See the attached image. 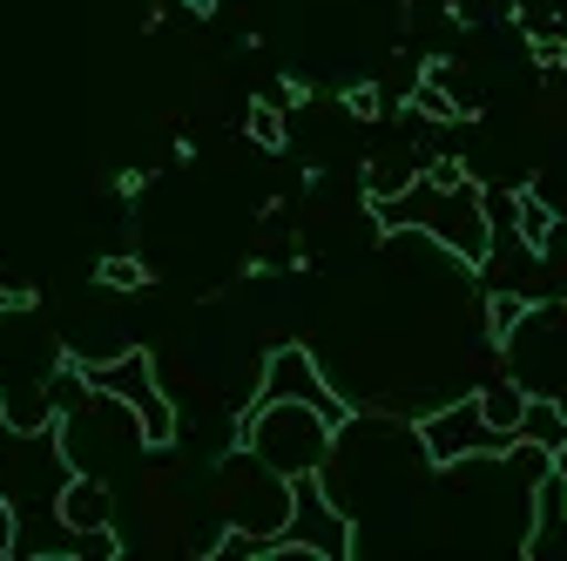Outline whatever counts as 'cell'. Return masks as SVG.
I'll use <instances>...</instances> for the list:
<instances>
[{"label": "cell", "instance_id": "obj_7", "mask_svg": "<svg viewBox=\"0 0 567 561\" xmlns=\"http://www.w3.org/2000/svg\"><path fill=\"white\" fill-rule=\"evenodd\" d=\"M270 548H305V554H318V561H344V554H351V514L331 501L324 473H298V480H291V521H284V534H277ZM270 548H264V554H270Z\"/></svg>", "mask_w": 567, "mask_h": 561}, {"label": "cell", "instance_id": "obj_17", "mask_svg": "<svg viewBox=\"0 0 567 561\" xmlns=\"http://www.w3.org/2000/svg\"><path fill=\"white\" fill-rule=\"evenodd\" d=\"M142 277H150V271H142L135 257H102V285H109V292H135Z\"/></svg>", "mask_w": 567, "mask_h": 561}, {"label": "cell", "instance_id": "obj_12", "mask_svg": "<svg viewBox=\"0 0 567 561\" xmlns=\"http://www.w3.org/2000/svg\"><path fill=\"white\" fill-rule=\"evenodd\" d=\"M520 440H527V447H540V453H560V447H567V412H560L554 399H534V392H527Z\"/></svg>", "mask_w": 567, "mask_h": 561}, {"label": "cell", "instance_id": "obj_3", "mask_svg": "<svg viewBox=\"0 0 567 561\" xmlns=\"http://www.w3.org/2000/svg\"><path fill=\"white\" fill-rule=\"evenodd\" d=\"M331 440H338V427H331L318 406H305V399H250V412L237 419V447H250L284 480L324 473Z\"/></svg>", "mask_w": 567, "mask_h": 561}, {"label": "cell", "instance_id": "obj_6", "mask_svg": "<svg viewBox=\"0 0 567 561\" xmlns=\"http://www.w3.org/2000/svg\"><path fill=\"white\" fill-rule=\"evenodd\" d=\"M217 480H224V514H230V528H244V534H257L270 548L284 534V521H291V480H284L277 467H264L250 447H237Z\"/></svg>", "mask_w": 567, "mask_h": 561}, {"label": "cell", "instance_id": "obj_5", "mask_svg": "<svg viewBox=\"0 0 567 561\" xmlns=\"http://www.w3.org/2000/svg\"><path fill=\"white\" fill-rule=\"evenodd\" d=\"M75 366L89 373V386L115 392V399L142 419V440H150L156 453L176 440V406H169V392L156 386V359L142 353V345H122L115 359H75Z\"/></svg>", "mask_w": 567, "mask_h": 561}, {"label": "cell", "instance_id": "obj_9", "mask_svg": "<svg viewBox=\"0 0 567 561\" xmlns=\"http://www.w3.org/2000/svg\"><path fill=\"white\" fill-rule=\"evenodd\" d=\"M257 399H305V406H318V412L331 419V427H344V419H351V406L331 392V379L318 373V359L305 353V345H277V353L264 359Z\"/></svg>", "mask_w": 567, "mask_h": 561}, {"label": "cell", "instance_id": "obj_1", "mask_svg": "<svg viewBox=\"0 0 567 561\" xmlns=\"http://www.w3.org/2000/svg\"><path fill=\"white\" fill-rule=\"evenodd\" d=\"M379 231H425L440 251H453L460 264H486L493 257V224H486V190L466 176V163L440 156L425 163L399 196L372 203Z\"/></svg>", "mask_w": 567, "mask_h": 561}, {"label": "cell", "instance_id": "obj_13", "mask_svg": "<svg viewBox=\"0 0 567 561\" xmlns=\"http://www.w3.org/2000/svg\"><path fill=\"white\" fill-rule=\"evenodd\" d=\"M514 237H520V251H534V257L554 244V210H547V196L514 190Z\"/></svg>", "mask_w": 567, "mask_h": 561}, {"label": "cell", "instance_id": "obj_2", "mask_svg": "<svg viewBox=\"0 0 567 561\" xmlns=\"http://www.w3.org/2000/svg\"><path fill=\"white\" fill-rule=\"evenodd\" d=\"M68 366V345L54 338V325L28 305L8 298L0 305V419L14 434L54 427V379Z\"/></svg>", "mask_w": 567, "mask_h": 561}, {"label": "cell", "instance_id": "obj_11", "mask_svg": "<svg viewBox=\"0 0 567 561\" xmlns=\"http://www.w3.org/2000/svg\"><path fill=\"white\" fill-rule=\"evenodd\" d=\"M61 521L75 534H95V528H115V494L102 473H68L61 487Z\"/></svg>", "mask_w": 567, "mask_h": 561}, {"label": "cell", "instance_id": "obj_10", "mask_svg": "<svg viewBox=\"0 0 567 561\" xmlns=\"http://www.w3.org/2000/svg\"><path fill=\"white\" fill-rule=\"evenodd\" d=\"M520 554L527 561H567V473L560 467H547L534 487V521H527Z\"/></svg>", "mask_w": 567, "mask_h": 561}, {"label": "cell", "instance_id": "obj_16", "mask_svg": "<svg viewBox=\"0 0 567 561\" xmlns=\"http://www.w3.org/2000/svg\"><path fill=\"white\" fill-rule=\"evenodd\" d=\"M250 143H264V150H284V115H277L270 102H257V109H250Z\"/></svg>", "mask_w": 567, "mask_h": 561}, {"label": "cell", "instance_id": "obj_14", "mask_svg": "<svg viewBox=\"0 0 567 561\" xmlns=\"http://www.w3.org/2000/svg\"><path fill=\"white\" fill-rule=\"evenodd\" d=\"M473 399H480V412L493 419V427H501V434H514V440H520V412H527V392H520L514 379H486V386H480Z\"/></svg>", "mask_w": 567, "mask_h": 561}, {"label": "cell", "instance_id": "obj_4", "mask_svg": "<svg viewBox=\"0 0 567 561\" xmlns=\"http://www.w3.org/2000/svg\"><path fill=\"white\" fill-rule=\"evenodd\" d=\"M493 345H501L507 379H514L520 392L554 399V406L567 412V298H547V305L527 298V312H520L501 338H493Z\"/></svg>", "mask_w": 567, "mask_h": 561}, {"label": "cell", "instance_id": "obj_8", "mask_svg": "<svg viewBox=\"0 0 567 561\" xmlns=\"http://www.w3.org/2000/svg\"><path fill=\"white\" fill-rule=\"evenodd\" d=\"M419 447H425V467H453V460H473V453H507L514 434L493 427L480 412V399H453L433 419H419Z\"/></svg>", "mask_w": 567, "mask_h": 561}, {"label": "cell", "instance_id": "obj_15", "mask_svg": "<svg viewBox=\"0 0 567 561\" xmlns=\"http://www.w3.org/2000/svg\"><path fill=\"white\" fill-rule=\"evenodd\" d=\"M520 312H527V298H520V292H493V298H486V332L501 338V332H507Z\"/></svg>", "mask_w": 567, "mask_h": 561}]
</instances>
